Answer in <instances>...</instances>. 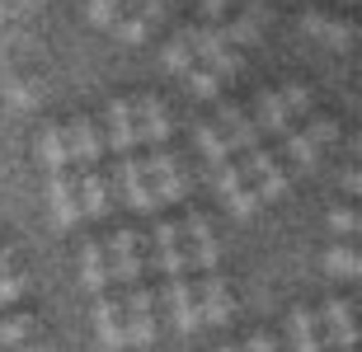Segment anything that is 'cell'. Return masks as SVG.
Returning a JSON list of instances; mask_svg holds the SVG:
<instances>
[{
	"label": "cell",
	"mask_w": 362,
	"mask_h": 352,
	"mask_svg": "<svg viewBox=\"0 0 362 352\" xmlns=\"http://www.w3.org/2000/svg\"><path fill=\"white\" fill-rule=\"evenodd\" d=\"M14 268V249L10 244H0V272H10Z\"/></svg>",
	"instance_id": "obj_25"
},
{
	"label": "cell",
	"mask_w": 362,
	"mask_h": 352,
	"mask_svg": "<svg viewBox=\"0 0 362 352\" xmlns=\"http://www.w3.org/2000/svg\"><path fill=\"white\" fill-rule=\"evenodd\" d=\"M42 160L52 169V207L57 226H76L81 221V198H76V174H71V150H66V127H42Z\"/></svg>",
	"instance_id": "obj_9"
},
{
	"label": "cell",
	"mask_w": 362,
	"mask_h": 352,
	"mask_svg": "<svg viewBox=\"0 0 362 352\" xmlns=\"http://www.w3.org/2000/svg\"><path fill=\"white\" fill-rule=\"evenodd\" d=\"M325 339L320 343H329L334 352H358V305L353 301H339V296H329L325 301Z\"/></svg>",
	"instance_id": "obj_11"
},
{
	"label": "cell",
	"mask_w": 362,
	"mask_h": 352,
	"mask_svg": "<svg viewBox=\"0 0 362 352\" xmlns=\"http://www.w3.org/2000/svg\"><path fill=\"white\" fill-rule=\"evenodd\" d=\"M255 113H259L255 127H259V132H273V136H278L282 150L292 155V164L301 169V174H315V169H320V146H315V141H310V136L292 122V113L282 109V95H278V90H259V95H255Z\"/></svg>",
	"instance_id": "obj_8"
},
{
	"label": "cell",
	"mask_w": 362,
	"mask_h": 352,
	"mask_svg": "<svg viewBox=\"0 0 362 352\" xmlns=\"http://www.w3.org/2000/svg\"><path fill=\"white\" fill-rule=\"evenodd\" d=\"M175 5H179V0H136L132 10L118 19V38L141 42L156 24H165V19H170V10H175Z\"/></svg>",
	"instance_id": "obj_14"
},
{
	"label": "cell",
	"mask_w": 362,
	"mask_h": 352,
	"mask_svg": "<svg viewBox=\"0 0 362 352\" xmlns=\"http://www.w3.org/2000/svg\"><path fill=\"white\" fill-rule=\"evenodd\" d=\"M240 352H278V343H273V334H250V343Z\"/></svg>",
	"instance_id": "obj_24"
},
{
	"label": "cell",
	"mask_w": 362,
	"mask_h": 352,
	"mask_svg": "<svg viewBox=\"0 0 362 352\" xmlns=\"http://www.w3.org/2000/svg\"><path fill=\"white\" fill-rule=\"evenodd\" d=\"M301 24H306V33L325 38L329 47H339V52H349V47H358V24H353V19H344L339 10H325V5H306V14H301Z\"/></svg>",
	"instance_id": "obj_12"
},
{
	"label": "cell",
	"mask_w": 362,
	"mask_h": 352,
	"mask_svg": "<svg viewBox=\"0 0 362 352\" xmlns=\"http://www.w3.org/2000/svg\"><path fill=\"white\" fill-rule=\"evenodd\" d=\"M33 329H38V315H14V320H5V324H0V352L28 343V339H33Z\"/></svg>",
	"instance_id": "obj_18"
},
{
	"label": "cell",
	"mask_w": 362,
	"mask_h": 352,
	"mask_svg": "<svg viewBox=\"0 0 362 352\" xmlns=\"http://www.w3.org/2000/svg\"><path fill=\"white\" fill-rule=\"evenodd\" d=\"M292 352H325L320 320H315L306 305H296V310H292Z\"/></svg>",
	"instance_id": "obj_16"
},
{
	"label": "cell",
	"mask_w": 362,
	"mask_h": 352,
	"mask_svg": "<svg viewBox=\"0 0 362 352\" xmlns=\"http://www.w3.org/2000/svg\"><path fill=\"white\" fill-rule=\"evenodd\" d=\"M108 141H113V160H118V183H122V198L132 202V212H156V193H151V178H146V160H141V141H136V127H132V104L127 99H113L108 104Z\"/></svg>",
	"instance_id": "obj_4"
},
{
	"label": "cell",
	"mask_w": 362,
	"mask_h": 352,
	"mask_svg": "<svg viewBox=\"0 0 362 352\" xmlns=\"http://www.w3.org/2000/svg\"><path fill=\"white\" fill-rule=\"evenodd\" d=\"M230 5H240V0H198V19L202 24H221Z\"/></svg>",
	"instance_id": "obj_22"
},
{
	"label": "cell",
	"mask_w": 362,
	"mask_h": 352,
	"mask_svg": "<svg viewBox=\"0 0 362 352\" xmlns=\"http://www.w3.org/2000/svg\"><path fill=\"white\" fill-rule=\"evenodd\" d=\"M329 226L353 240V235H358V207H334V212H329Z\"/></svg>",
	"instance_id": "obj_21"
},
{
	"label": "cell",
	"mask_w": 362,
	"mask_h": 352,
	"mask_svg": "<svg viewBox=\"0 0 362 352\" xmlns=\"http://www.w3.org/2000/svg\"><path fill=\"white\" fill-rule=\"evenodd\" d=\"M325 272H329V277H344V282H358V272H362L358 244H353V240L329 244V254H325Z\"/></svg>",
	"instance_id": "obj_17"
},
{
	"label": "cell",
	"mask_w": 362,
	"mask_h": 352,
	"mask_svg": "<svg viewBox=\"0 0 362 352\" xmlns=\"http://www.w3.org/2000/svg\"><path fill=\"white\" fill-rule=\"evenodd\" d=\"M184 80H188V90H193L198 99H221V95H216V90H221V80H216L212 71H202L198 61H193V66L184 71Z\"/></svg>",
	"instance_id": "obj_20"
},
{
	"label": "cell",
	"mask_w": 362,
	"mask_h": 352,
	"mask_svg": "<svg viewBox=\"0 0 362 352\" xmlns=\"http://www.w3.org/2000/svg\"><path fill=\"white\" fill-rule=\"evenodd\" d=\"M24 296V277H19V272H0V305H10V301H19Z\"/></svg>",
	"instance_id": "obj_23"
},
{
	"label": "cell",
	"mask_w": 362,
	"mask_h": 352,
	"mask_svg": "<svg viewBox=\"0 0 362 352\" xmlns=\"http://www.w3.org/2000/svg\"><path fill=\"white\" fill-rule=\"evenodd\" d=\"M81 268H85V291L90 296H99V291H108L113 286V272H108V254L99 240H85L81 249Z\"/></svg>",
	"instance_id": "obj_15"
},
{
	"label": "cell",
	"mask_w": 362,
	"mask_h": 352,
	"mask_svg": "<svg viewBox=\"0 0 362 352\" xmlns=\"http://www.w3.org/2000/svg\"><path fill=\"white\" fill-rule=\"evenodd\" d=\"M108 272L113 282H122V324H127V343L132 348H151L156 343V315H151V291L141 282V235L118 231L108 240Z\"/></svg>",
	"instance_id": "obj_2"
},
{
	"label": "cell",
	"mask_w": 362,
	"mask_h": 352,
	"mask_svg": "<svg viewBox=\"0 0 362 352\" xmlns=\"http://www.w3.org/2000/svg\"><path fill=\"white\" fill-rule=\"evenodd\" d=\"M66 150H71V174H76V198H81L85 217H104L108 212V178L99 169V127L90 118H71L66 127Z\"/></svg>",
	"instance_id": "obj_5"
},
{
	"label": "cell",
	"mask_w": 362,
	"mask_h": 352,
	"mask_svg": "<svg viewBox=\"0 0 362 352\" xmlns=\"http://www.w3.org/2000/svg\"><path fill=\"white\" fill-rule=\"evenodd\" d=\"M198 141H202L207 164H212V178H216V188H221V198L230 202V212H235L240 221H250L259 212V198H255V188H250V178H245V169H240V160H235L230 141L221 136L216 122H198Z\"/></svg>",
	"instance_id": "obj_6"
},
{
	"label": "cell",
	"mask_w": 362,
	"mask_h": 352,
	"mask_svg": "<svg viewBox=\"0 0 362 352\" xmlns=\"http://www.w3.org/2000/svg\"><path fill=\"white\" fill-rule=\"evenodd\" d=\"M10 352H52L47 343H19V348H10Z\"/></svg>",
	"instance_id": "obj_26"
},
{
	"label": "cell",
	"mask_w": 362,
	"mask_h": 352,
	"mask_svg": "<svg viewBox=\"0 0 362 352\" xmlns=\"http://www.w3.org/2000/svg\"><path fill=\"white\" fill-rule=\"evenodd\" d=\"M188 244H193V263H198V315L207 324H226L230 320V291H226V277H221V249H216V235H212V221L202 212H188L184 226H179Z\"/></svg>",
	"instance_id": "obj_3"
},
{
	"label": "cell",
	"mask_w": 362,
	"mask_h": 352,
	"mask_svg": "<svg viewBox=\"0 0 362 352\" xmlns=\"http://www.w3.org/2000/svg\"><path fill=\"white\" fill-rule=\"evenodd\" d=\"M216 127H221V136L230 141V150H235V160H240L255 198H269V202L287 198V169H282L278 155L264 146L255 118H250L240 104H221V109H216Z\"/></svg>",
	"instance_id": "obj_1"
},
{
	"label": "cell",
	"mask_w": 362,
	"mask_h": 352,
	"mask_svg": "<svg viewBox=\"0 0 362 352\" xmlns=\"http://www.w3.org/2000/svg\"><path fill=\"white\" fill-rule=\"evenodd\" d=\"M156 244H160V268H165V277H170V310H175V324H179V334H193V329L202 324V315H198V296H193V277H188V244H184L175 221H160Z\"/></svg>",
	"instance_id": "obj_7"
},
{
	"label": "cell",
	"mask_w": 362,
	"mask_h": 352,
	"mask_svg": "<svg viewBox=\"0 0 362 352\" xmlns=\"http://www.w3.org/2000/svg\"><path fill=\"white\" fill-rule=\"evenodd\" d=\"M344 5H358V0H344Z\"/></svg>",
	"instance_id": "obj_28"
},
{
	"label": "cell",
	"mask_w": 362,
	"mask_h": 352,
	"mask_svg": "<svg viewBox=\"0 0 362 352\" xmlns=\"http://www.w3.org/2000/svg\"><path fill=\"white\" fill-rule=\"evenodd\" d=\"M188 66H193V47H188V28H179L175 38L165 42V71H175V75H184Z\"/></svg>",
	"instance_id": "obj_19"
},
{
	"label": "cell",
	"mask_w": 362,
	"mask_h": 352,
	"mask_svg": "<svg viewBox=\"0 0 362 352\" xmlns=\"http://www.w3.org/2000/svg\"><path fill=\"white\" fill-rule=\"evenodd\" d=\"M221 352H240V348H221Z\"/></svg>",
	"instance_id": "obj_27"
},
{
	"label": "cell",
	"mask_w": 362,
	"mask_h": 352,
	"mask_svg": "<svg viewBox=\"0 0 362 352\" xmlns=\"http://www.w3.org/2000/svg\"><path fill=\"white\" fill-rule=\"evenodd\" d=\"M188 47H193V61H198L202 71H212L216 80H226V75H235V71H240V56H235V47L226 42L221 24L188 28Z\"/></svg>",
	"instance_id": "obj_10"
},
{
	"label": "cell",
	"mask_w": 362,
	"mask_h": 352,
	"mask_svg": "<svg viewBox=\"0 0 362 352\" xmlns=\"http://www.w3.org/2000/svg\"><path fill=\"white\" fill-rule=\"evenodd\" d=\"M269 19H273L269 0H240V10L230 14V19H221V33H226L230 47H250V42H259Z\"/></svg>",
	"instance_id": "obj_13"
}]
</instances>
